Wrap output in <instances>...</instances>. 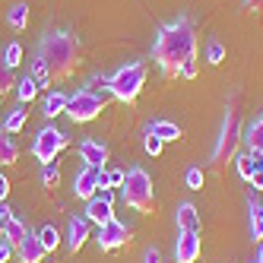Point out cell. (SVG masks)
Here are the masks:
<instances>
[{"mask_svg":"<svg viewBox=\"0 0 263 263\" xmlns=\"http://www.w3.org/2000/svg\"><path fill=\"white\" fill-rule=\"evenodd\" d=\"M121 184H124V172H121V168H111V172L99 175V187H121Z\"/></svg>","mask_w":263,"mask_h":263,"instance_id":"obj_31","label":"cell"},{"mask_svg":"<svg viewBox=\"0 0 263 263\" xmlns=\"http://www.w3.org/2000/svg\"><path fill=\"white\" fill-rule=\"evenodd\" d=\"M235 168H238V175H241L244 181H251V178H254V162H251V153L235 156Z\"/></svg>","mask_w":263,"mask_h":263,"instance_id":"obj_28","label":"cell"},{"mask_svg":"<svg viewBox=\"0 0 263 263\" xmlns=\"http://www.w3.org/2000/svg\"><path fill=\"white\" fill-rule=\"evenodd\" d=\"M58 181H61V168H58V162L42 165V184H45V187H58Z\"/></svg>","mask_w":263,"mask_h":263,"instance_id":"obj_29","label":"cell"},{"mask_svg":"<svg viewBox=\"0 0 263 263\" xmlns=\"http://www.w3.org/2000/svg\"><path fill=\"white\" fill-rule=\"evenodd\" d=\"M13 244L7 241V238H0V263H10V257H13Z\"/></svg>","mask_w":263,"mask_h":263,"instance_id":"obj_35","label":"cell"},{"mask_svg":"<svg viewBox=\"0 0 263 263\" xmlns=\"http://www.w3.org/2000/svg\"><path fill=\"white\" fill-rule=\"evenodd\" d=\"M244 7L254 10V13H263V0H244Z\"/></svg>","mask_w":263,"mask_h":263,"instance_id":"obj_41","label":"cell"},{"mask_svg":"<svg viewBox=\"0 0 263 263\" xmlns=\"http://www.w3.org/2000/svg\"><path fill=\"white\" fill-rule=\"evenodd\" d=\"M241 140L248 143L251 153H263V115H257L248 127L241 130Z\"/></svg>","mask_w":263,"mask_h":263,"instance_id":"obj_16","label":"cell"},{"mask_svg":"<svg viewBox=\"0 0 263 263\" xmlns=\"http://www.w3.org/2000/svg\"><path fill=\"white\" fill-rule=\"evenodd\" d=\"M4 64H7L10 70H16V67L23 64V45H20V42H10V45L4 48Z\"/></svg>","mask_w":263,"mask_h":263,"instance_id":"obj_26","label":"cell"},{"mask_svg":"<svg viewBox=\"0 0 263 263\" xmlns=\"http://www.w3.org/2000/svg\"><path fill=\"white\" fill-rule=\"evenodd\" d=\"M80 156H83V162L92 165V168H105L108 149H105L99 140H83V143H80Z\"/></svg>","mask_w":263,"mask_h":263,"instance_id":"obj_14","label":"cell"},{"mask_svg":"<svg viewBox=\"0 0 263 263\" xmlns=\"http://www.w3.org/2000/svg\"><path fill=\"white\" fill-rule=\"evenodd\" d=\"M105 111V96H99L96 89H80L67 99V111L64 115L73 124H86V121H96Z\"/></svg>","mask_w":263,"mask_h":263,"instance_id":"obj_5","label":"cell"},{"mask_svg":"<svg viewBox=\"0 0 263 263\" xmlns=\"http://www.w3.org/2000/svg\"><path fill=\"white\" fill-rule=\"evenodd\" d=\"M248 153H251V149H248ZM251 162H254V175L263 172V153H251Z\"/></svg>","mask_w":263,"mask_h":263,"instance_id":"obj_40","label":"cell"},{"mask_svg":"<svg viewBox=\"0 0 263 263\" xmlns=\"http://www.w3.org/2000/svg\"><path fill=\"white\" fill-rule=\"evenodd\" d=\"M67 146V134L64 130H58L54 124H48V127H42L39 134H35V140H32V156L39 159L42 165H48V162H54L58 159V153Z\"/></svg>","mask_w":263,"mask_h":263,"instance_id":"obj_7","label":"cell"},{"mask_svg":"<svg viewBox=\"0 0 263 263\" xmlns=\"http://www.w3.org/2000/svg\"><path fill=\"white\" fill-rule=\"evenodd\" d=\"M197 70H200V64H197V58H194L191 64H184V70H181V77H184V80H194V77H197Z\"/></svg>","mask_w":263,"mask_h":263,"instance_id":"obj_36","label":"cell"},{"mask_svg":"<svg viewBox=\"0 0 263 263\" xmlns=\"http://www.w3.org/2000/svg\"><path fill=\"white\" fill-rule=\"evenodd\" d=\"M251 187H254V191H263V172H257V175L251 178Z\"/></svg>","mask_w":263,"mask_h":263,"instance_id":"obj_42","label":"cell"},{"mask_svg":"<svg viewBox=\"0 0 263 263\" xmlns=\"http://www.w3.org/2000/svg\"><path fill=\"white\" fill-rule=\"evenodd\" d=\"M175 225L178 232H200V213L194 203H181L175 210Z\"/></svg>","mask_w":263,"mask_h":263,"instance_id":"obj_15","label":"cell"},{"mask_svg":"<svg viewBox=\"0 0 263 263\" xmlns=\"http://www.w3.org/2000/svg\"><path fill=\"white\" fill-rule=\"evenodd\" d=\"M16 254H20V260H23V263H42L48 251H45V244H42L39 232H29L20 244H16Z\"/></svg>","mask_w":263,"mask_h":263,"instance_id":"obj_13","label":"cell"},{"mask_svg":"<svg viewBox=\"0 0 263 263\" xmlns=\"http://www.w3.org/2000/svg\"><path fill=\"white\" fill-rule=\"evenodd\" d=\"M67 99H70V96H64V92H48L45 102H42V115H45L48 121H54L58 115H64V111H67Z\"/></svg>","mask_w":263,"mask_h":263,"instance_id":"obj_18","label":"cell"},{"mask_svg":"<svg viewBox=\"0 0 263 263\" xmlns=\"http://www.w3.org/2000/svg\"><path fill=\"white\" fill-rule=\"evenodd\" d=\"M89 238H92V232H89V219H86V216H73L70 225H67V248H70V254L83 251V244H86Z\"/></svg>","mask_w":263,"mask_h":263,"instance_id":"obj_12","label":"cell"},{"mask_svg":"<svg viewBox=\"0 0 263 263\" xmlns=\"http://www.w3.org/2000/svg\"><path fill=\"white\" fill-rule=\"evenodd\" d=\"M184 181H187V187H191V191H203V168H187Z\"/></svg>","mask_w":263,"mask_h":263,"instance_id":"obj_33","label":"cell"},{"mask_svg":"<svg viewBox=\"0 0 263 263\" xmlns=\"http://www.w3.org/2000/svg\"><path fill=\"white\" fill-rule=\"evenodd\" d=\"M146 134H153V137H159L162 143H172V140H181L184 134H181V127L175 124V121H153V124H149L146 127Z\"/></svg>","mask_w":263,"mask_h":263,"instance_id":"obj_17","label":"cell"},{"mask_svg":"<svg viewBox=\"0 0 263 263\" xmlns=\"http://www.w3.org/2000/svg\"><path fill=\"white\" fill-rule=\"evenodd\" d=\"M29 70H32V73H29V77H32L35 83H39V89L51 83V77H48V67H45V61L39 58V54H35V58H32V67H29Z\"/></svg>","mask_w":263,"mask_h":263,"instance_id":"obj_25","label":"cell"},{"mask_svg":"<svg viewBox=\"0 0 263 263\" xmlns=\"http://www.w3.org/2000/svg\"><path fill=\"white\" fill-rule=\"evenodd\" d=\"M248 213H251V238L254 241H263V203L251 200L248 203Z\"/></svg>","mask_w":263,"mask_h":263,"instance_id":"obj_23","label":"cell"},{"mask_svg":"<svg viewBox=\"0 0 263 263\" xmlns=\"http://www.w3.org/2000/svg\"><path fill=\"white\" fill-rule=\"evenodd\" d=\"M105 86H108V92L118 102H124V105L137 102V96H140L143 86H146V64L143 61H127L124 67H118L115 73H111Z\"/></svg>","mask_w":263,"mask_h":263,"instance_id":"obj_4","label":"cell"},{"mask_svg":"<svg viewBox=\"0 0 263 263\" xmlns=\"http://www.w3.org/2000/svg\"><path fill=\"white\" fill-rule=\"evenodd\" d=\"M206 61H210L213 67H219L225 61V45L222 42H210V48H206Z\"/></svg>","mask_w":263,"mask_h":263,"instance_id":"obj_32","label":"cell"},{"mask_svg":"<svg viewBox=\"0 0 263 263\" xmlns=\"http://www.w3.org/2000/svg\"><path fill=\"white\" fill-rule=\"evenodd\" d=\"M238 140H241V124H238V111H235V105H232L229 111H225L219 140H216V149H213V165H216V168H222L229 159H235Z\"/></svg>","mask_w":263,"mask_h":263,"instance_id":"obj_6","label":"cell"},{"mask_svg":"<svg viewBox=\"0 0 263 263\" xmlns=\"http://www.w3.org/2000/svg\"><path fill=\"white\" fill-rule=\"evenodd\" d=\"M16 159H20V146H16L13 134H0V168H7V165H16Z\"/></svg>","mask_w":263,"mask_h":263,"instance_id":"obj_19","label":"cell"},{"mask_svg":"<svg viewBox=\"0 0 263 263\" xmlns=\"http://www.w3.org/2000/svg\"><path fill=\"white\" fill-rule=\"evenodd\" d=\"M39 238H42V244H45V251H48V254H51V251H58L61 232L54 229V225H45V229H39Z\"/></svg>","mask_w":263,"mask_h":263,"instance_id":"obj_27","label":"cell"},{"mask_svg":"<svg viewBox=\"0 0 263 263\" xmlns=\"http://www.w3.org/2000/svg\"><path fill=\"white\" fill-rule=\"evenodd\" d=\"M13 86H16V77H13V70L4 64V58H0V99H4Z\"/></svg>","mask_w":263,"mask_h":263,"instance_id":"obj_30","label":"cell"},{"mask_svg":"<svg viewBox=\"0 0 263 263\" xmlns=\"http://www.w3.org/2000/svg\"><path fill=\"white\" fill-rule=\"evenodd\" d=\"M13 216V210H10V206L7 203H0V235H4V225H7V219Z\"/></svg>","mask_w":263,"mask_h":263,"instance_id":"obj_39","label":"cell"},{"mask_svg":"<svg viewBox=\"0 0 263 263\" xmlns=\"http://www.w3.org/2000/svg\"><path fill=\"white\" fill-rule=\"evenodd\" d=\"M121 197L130 210H137L143 216L156 213V191H153V178H149L146 168H130L124 172V184H121Z\"/></svg>","mask_w":263,"mask_h":263,"instance_id":"obj_3","label":"cell"},{"mask_svg":"<svg viewBox=\"0 0 263 263\" xmlns=\"http://www.w3.org/2000/svg\"><path fill=\"white\" fill-rule=\"evenodd\" d=\"M105 172V168H92V165H83L77 178H73V197H80V200H89V197H96L99 194V175Z\"/></svg>","mask_w":263,"mask_h":263,"instance_id":"obj_11","label":"cell"},{"mask_svg":"<svg viewBox=\"0 0 263 263\" xmlns=\"http://www.w3.org/2000/svg\"><path fill=\"white\" fill-rule=\"evenodd\" d=\"M10 197V178L4 175V172H0V203H4Z\"/></svg>","mask_w":263,"mask_h":263,"instance_id":"obj_38","label":"cell"},{"mask_svg":"<svg viewBox=\"0 0 263 263\" xmlns=\"http://www.w3.org/2000/svg\"><path fill=\"white\" fill-rule=\"evenodd\" d=\"M251 263H254V260H251Z\"/></svg>","mask_w":263,"mask_h":263,"instance_id":"obj_44","label":"cell"},{"mask_svg":"<svg viewBox=\"0 0 263 263\" xmlns=\"http://www.w3.org/2000/svg\"><path fill=\"white\" fill-rule=\"evenodd\" d=\"M254 263H263V241H260V248H257V257H254Z\"/></svg>","mask_w":263,"mask_h":263,"instance_id":"obj_43","label":"cell"},{"mask_svg":"<svg viewBox=\"0 0 263 263\" xmlns=\"http://www.w3.org/2000/svg\"><path fill=\"white\" fill-rule=\"evenodd\" d=\"M86 219L96 225H105L115 219V194H111V187H99V194L86 200Z\"/></svg>","mask_w":263,"mask_h":263,"instance_id":"obj_8","label":"cell"},{"mask_svg":"<svg viewBox=\"0 0 263 263\" xmlns=\"http://www.w3.org/2000/svg\"><path fill=\"white\" fill-rule=\"evenodd\" d=\"M143 149H146L149 156H159V153H162V140L153 137V134H146V137H143Z\"/></svg>","mask_w":263,"mask_h":263,"instance_id":"obj_34","label":"cell"},{"mask_svg":"<svg viewBox=\"0 0 263 263\" xmlns=\"http://www.w3.org/2000/svg\"><path fill=\"white\" fill-rule=\"evenodd\" d=\"M26 115H29V111H26L23 102L16 105V108H10V115L4 118V130H7V134H20V130L26 127Z\"/></svg>","mask_w":263,"mask_h":263,"instance_id":"obj_21","label":"cell"},{"mask_svg":"<svg viewBox=\"0 0 263 263\" xmlns=\"http://www.w3.org/2000/svg\"><path fill=\"white\" fill-rule=\"evenodd\" d=\"M143 263H162V251H159V248H149V251L143 254Z\"/></svg>","mask_w":263,"mask_h":263,"instance_id":"obj_37","label":"cell"},{"mask_svg":"<svg viewBox=\"0 0 263 263\" xmlns=\"http://www.w3.org/2000/svg\"><path fill=\"white\" fill-rule=\"evenodd\" d=\"M203 254L200 232H181L175 241V263H197Z\"/></svg>","mask_w":263,"mask_h":263,"instance_id":"obj_10","label":"cell"},{"mask_svg":"<svg viewBox=\"0 0 263 263\" xmlns=\"http://www.w3.org/2000/svg\"><path fill=\"white\" fill-rule=\"evenodd\" d=\"M26 235H29L26 222H23L20 216H10V219H7V225H4V238H7V241L13 244V248H16V244H20V241H23Z\"/></svg>","mask_w":263,"mask_h":263,"instance_id":"obj_20","label":"cell"},{"mask_svg":"<svg viewBox=\"0 0 263 263\" xmlns=\"http://www.w3.org/2000/svg\"><path fill=\"white\" fill-rule=\"evenodd\" d=\"M7 23H10V29H16V32H23L26 29V23H29V4H13L10 7V13H7Z\"/></svg>","mask_w":263,"mask_h":263,"instance_id":"obj_22","label":"cell"},{"mask_svg":"<svg viewBox=\"0 0 263 263\" xmlns=\"http://www.w3.org/2000/svg\"><path fill=\"white\" fill-rule=\"evenodd\" d=\"M194 58H197V29L191 16H178L159 29L153 42V61L165 77H181L184 64H191Z\"/></svg>","mask_w":263,"mask_h":263,"instance_id":"obj_1","label":"cell"},{"mask_svg":"<svg viewBox=\"0 0 263 263\" xmlns=\"http://www.w3.org/2000/svg\"><path fill=\"white\" fill-rule=\"evenodd\" d=\"M35 54L45 61L48 67V77L51 80H67L77 73L80 67V39L67 29H58V32H45L39 39V48Z\"/></svg>","mask_w":263,"mask_h":263,"instance_id":"obj_2","label":"cell"},{"mask_svg":"<svg viewBox=\"0 0 263 263\" xmlns=\"http://www.w3.org/2000/svg\"><path fill=\"white\" fill-rule=\"evenodd\" d=\"M35 96H39V83H35L32 77H23V80H16V99H20L23 105H29Z\"/></svg>","mask_w":263,"mask_h":263,"instance_id":"obj_24","label":"cell"},{"mask_svg":"<svg viewBox=\"0 0 263 263\" xmlns=\"http://www.w3.org/2000/svg\"><path fill=\"white\" fill-rule=\"evenodd\" d=\"M127 241H130V229H127L124 222H118V219H111V222L99 225V232H96L99 251H118V248H124Z\"/></svg>","mask_w":263,"mask_h":263,"instance_id":"obj_9","label":"cell"}]
</instances>
